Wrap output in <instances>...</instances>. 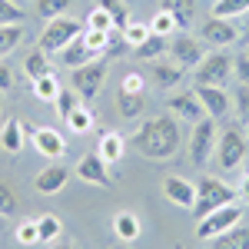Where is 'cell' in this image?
<instances>
[{
  "label": "cell",
  "instance_id": "30",
  "mask_svg": "<svg viewBox=\"0 0 249 249\" xmlns=\"http://www.w3.org/2000/svg\"><path fill=\"white\" fill-rule=\"evenodd\" d=\"M73 0H37V14L47 20H57V17H67Z\"/></svg>",
  "mask_w": 249,
  "mask_h": 249
},
{
  "label": "cell",
  "instance_id": "13",
  "mask_svg": "<svg viewBox=\"0 0 249 249\" xmlns=\"http://www.w3.org/2000/svg\"><path fill=\"white\" fill-rule=\"evenodd\" d=\"M193 93L199 96V103H203L206 116H213V120H219V116H226V113L232 110V107H230V93H226V87H196Z\"/></svg>",
  "mask_w": 249,
  "mask_h": 249
},
{
  "label": "cell",
  "instance_id": "27",
  "mask_svg": "<svg viewBox=\"0 0 249 249\" xmlns=\"http://www.w3.org/2000/svg\"><path fill=\"white\" fill-rule=\"evenodd\" d=\"M153 80L160 87H176L183 80V67L179 63H153Z\"/></svg>",
  "mask_w": 249,
  "mask_h": 249
},
{
  "label": "cell",
  "instance_id": "42",
  "mask_svg": "<svg viewBox=\"0 0 249 249\" xmlns=\"http://www.w3.org/2000/svg\"><path fill=\"white\" fill-rule=\"evenodd\" d=\"M232 103H236V116H239L243 123H249V87L239 83V90L232 93Z\"/></svg>",
  "mask_w": 249,
  "mask_h": 249
},
{
  "label": "cell",
  "instance_id": "3",
  "mask_svg": "<svg viewBox=\"0 0 249 249\" xmlns=\"http://www.w3.org/2000/svg\"><path fill=\"white\" fill-rule=\"evenodd\" d=\"M80 34H83V23L73 17H57L50 20L47 27H43V34H40V43L37 50H43V53H60L70 40H77Z\"/></svg>",
  "mask_w": 249,
  "mask_h": 249
},
{
  "label": "cell",
  "instance_id": "5",
  "mask_svg": "<svg viewBox=\"0 0 249 249\" xmlns=\"http://www.w3.org/2000/svg\"><path fill=\"white\" fill-rule=\"evenodd\" d=\"M246 156H249V143L239 130H223V133H219V140H216V163L226 173L239 170V163H243Z\"/></svg>",
  "mask_w": 249,
  "mask_h": 249
},
{
  "label": "cell",
  "instance_id": "48",
  "mask_svg": "<svg viewBox=\"0 0 249 249\" xmlns=\"http://www.w3.org/2000/svg\"><path fill=\"white\" fill-rule=\"evenodd\" d=\"M50 249H73V246H70V243H53Z\"/></svg>",
  "mask_w": 249,
  "mask_h": 249
},
{
  "label": "cell",
  "instance_id": "24",
  "mask_svg": "<svg viewBox=\"0 0 249 249\" xmlns=\"http://www.w3.org/2000/svg\"><path fill=\"white\" fill-rule=\"evenodd\" d=\"M23 70H27V77H30V80L53 73V67H50V57H47L43 50H34V53H27V60H23Z\"/></svg>",
  "mask_w": 249,
  "mask_h": 249
},
{
  "label": "cell",
  "instance_id": "28",
  "mask_svg": "<svg viewBox=\"0 0 249 249\" xmlns=\"http://www.w3.org/2000/svg\"><path fill=\"white\" fill-rule=\"evenodd\" d=\"M239 14H249V0H216L213 3V17H223V20H232Z\"/></svg>",
  "mask_w": 249,
  "mask_h": 249
},
{
  "label": "cell",
  "instance_id": "49",
  "mask_svg": "<svg viewBox=\"0 0 249 249\" xmlns=\"http://www.w3.org/2000/svg\"><path fill=\"white\" fill-rule=\"evenodd\" d=\"M243 40L249 43V20H246V27H243Z\"/></svg>",
  "mask_w": 249,
  "mask_h": 249
},
{
  "label": "cell",
  "instance_id": "11",
  "mask_svg": "<svg viewBox=\"0 0 249 249\" xmlns=\"http://www.w3.org/2000/svg\"><path fill=\"white\" fill-rule=\"evenodd\" d=\"M170 53H173V60L179 63V67H199L203 63V43L196 37H190V34H179V37H173V43H170Z\"/></svg>",
  "mask_w": 249,
  "mask_h": 249
},
{
  "label": "cell",
  "instance_id": "33",
  "mask_svg": "<svg viewBox=\"0 0 249 249\" xmlns=\"http://www.w3.org/2000/svg\"><path fill=\"white\" fill-rule=\"evenodd\" d=\"M27 20V10L14 3V0H0V27H7V23H23Z\"/></svg>",
  "mask_w": 249,
  "mask_h": 249
},
{
  "label": "cell",
  "instance_id": "2",
  "mask_svg": "<svg viewBox=\"0 0 249 249\" xmlns=\"http://www.w3.org/2000/svg\"><path fill=\"white\" fill-rule=\"evenodd\" d=\"M230 203H236V186L216 179V176H203V179L196 183V203H193L196 219L210 216V213L219 210V206H230Z\"/></svg>",
  "mask_w": 249,
  "mask_h": 249
},
{
  "label": "cell",
  "instance_id": "40",
  "mask_svg": "<svg viewBox=\"0 0 249 249\" xmlns=\"http://www.w3.org/2000/svg\"><path fill=\"white\" fill-rule=\"evenodd\" d=\"M87 27H93V30H113L116 23H113V17H110L103 7H93V10L87 14Z\"/></svg>",
  "mask_w": 249,
  "mask_h": 249
},
{
  "label": "cell",
  "instance_id": "51",
  "mask_svg": "<svg viewBox=\"0 0 249 249\" xmlns=\"http://www.w3.org/2000/svg\"><path fill=\"white\" fill-rule=\"evenodd\" d=\"M246 57H249V43H246Z\"/></svg>",
  "mask_w": 249,
  "mask_h": 249
},
{
  "label": "cell",
  "instance_id": "32",
  "mask_svg": "<svg viewBox=\"0 0 249 249\" xmlns=\"http://www.w3.org/2000/svg\"><path fill=\"white\" fill-rule=\"evenodd\" d=\"M60 232H63V226H60L57 216H40V219H37V236H40V243L60 239Z\"/></svg>",
  "mask_w": 249,
  "mask_h": 249
},
{
  "label": "cell",
  "instance_id": "38",
  "mask_svg": "<svg viewBox=\"0 0 249 249\" xmlns=\"http://www.w3.org/2000/svg\"><path fill=\"white\" fill-rule=\"evenodd\" d=\"M96 7H103V10H107V14L113 17V23H116V27H120V30H123V27L130 23V14H126V7H123L120 0H100Z\"/></svg>",
  "mask_w": 249,
  "mask_h": 249
},
{
  "label": "cell",
  "instance_id": "16",
  "mask_svg": "<svg viewBox=\"0 0 249 249\" xmlns=\"http://www.w3.org/2000/svg\"><path fill=\"white\" fill-rule=\"evenodd\" d=\"M166 107H170L173 113L193 120V123H199V120L206 116V110H203V103H199V96H196V93H176V96H170Z\"/></svg>",
  "mask_w": 249,
  "mask_h": 249
},
{
  "label": "cell",
  "instance_id": "26",
  "mask_svg": "<svg viewBox=\"0 0 249 249\" xmlns=\"http://www.w3.org/2000/svg\"><path fill=\"white\" fill-rule=\"evenodd\" d=\"M133 53L140 60H156L160 53H166V37H160V34H150V37L143 40L140 47H133Z\"/></svg>",
  "mask_w": 249,
  "mask_h": 249
},
{
  "label": "cell",
  "instance_id": "46",
  "mask_svg": "<svg viewBox=\"0 0 249 249\" xmlns=\"http://www.w3.org/2000/svg\"><path fill=\"white\" fill-rule=\"evenodd\" d=\"M232 70H236V77L243 80V87H249V57H246V53L236 60V67H232Z\"/></svg>",
  "mask_w": 249,
  "mask_h": 249
},
{
  "label": "cell",
  "instance_id": "19",
  "mask_svg": "<svg viewBox=\"0 0 249 249\" xmlns=\"http://www.w3.org/2000/svg\"><path fill=\"white\" fill-rule=\"evenodd\" d=\"M96 153L103 156L107 163H116V160H123V153H126V140H123L120 133H113V130H107V133L100 136Z\"/></svg>",
  "mask_w": 249,
  "mask_h": 249
},
{
  "label": "cell",
  "instance_id": "39",
  "mask_svg": "<svg viewBox=\"0 0 249 249\" xmlns=\"http://www.w3.org/2000/svg\"><path fill=\"white\" fill-rule=\"evenodd\" d=\"M116 103H120V113L126 116V120H133V116H140L143 96H136V93H120V96H116Z\"/></svg>",
  "mask_w": 249,
  "mask_h": 249
},
{
  "label": "cell",
  "instance_id": "8",
  "mask_svg": "<svg viewBox=\"0 0 249 249\" xmlns=\"http://www.w3.org/2000/svg\"><path fill=\"white\" fill-rule=\"evenodd\" d=\"M103 80H107V63L103 60H90L73 70V90L87 100H93L100 90H103Z\"/></svg>",
  "mask_w": 249,
  "mask_h": 249
},
{
  "label": "cell",
  "instance_id": "34",
  "mask_svg": "<svg viewBox=\"0 0 249 249\" xmlns=\"http://www.w3.org/2000/svg\"><path fill=\"white\" fill-rule=\"evenodd\" d=\"M14 239H17L20 246H34V243H40V236H37V219H20L17 230H14Z\"/></svg>",
  "mask_w": 249,
  "mask_h": 249
},
{
  "label": "cell",
  "instance_id": "18",
  "mask_svg": "<svg viewBox=\"0 0 249 249\" xmlns=\"http://www.w3.org/2000/svg\"><path fill=\"white\" fill-rule=\"evenodd\" d=\"M60 60H63V67L77 70V67H83V63H90L93 53H90V47L83 43V37H77V40H70V43L60 50Z\"/></svg>",
  "mask_w": 249,
  "mask_h": 249
},
{
  "label": "cell",
  "instance_id": "17",
  "mask_svg": "<svg viewBox=\"0 0 249 249\" xmlns=\"http://www.w3.org/2000/svg\"><path fill=\"white\" fill-rule=\"evenodd\" d=\"M23 136H27L23 123L10 116V120L0 126V146H3L7 153H20V150H23Z\"/></svg>",
  "mask_w": 249,
  "mask_h": 249
},
{
  "label": "cell",
  "instance_id": "41",
  "mask_svg": "<svg viewBox=\"0 0 249 249\" xmlns=\"http://www.w3.org/2000/svg\"><path fill=\"white\" fill-rule=\"evenodd\" d=\"M120 93H136V96H143V73H136V70L123 73V80H120Z\"/></svg>",
  "mask_w": 249,
  "mask_h": 249
},
{
  "label": "cell",
  "instance_id": "31",
  "mask_svg": "<svg viewBox=\"0 0 249 249\" xmlns=\"http://www.w3.org/2000/svg\"><path fill=\"white\" fill-rule=\"evenodd\" d=\"M67 126H70V133H87V130L93 126V113H90V107H77L73 113L67 116Z\"/></svg>",
  "mask_w": 249,
  "mask_h": 249
},
{
  "label": "cell",
  "instance_id": "12",
  "mask_svg": "<svg viewBox=\"0 0 249 249\" xmlns=\"http://www.w3.org/2000/svg\"><path fill=\"white\" fill-rule=\"evenodd\" d=\"M77 176L90 186H110V163L100 153H87L77 163Z\"/></svg>",
  "mask_w": 249,
  "mask_h": 249
},
{
  "label": "cell",
  "instance_id": "7",
  "mask_svg": "<svg viewBox=\"0 0 249 249\" xmlns=\"http://www.w3.org/2000/svg\"><path fill=\"white\" fill-rule=\"evenodd\" d=\"M236 60L230 53H206L203 63L196 67V87H226Z\"/></svg>",
  "mask_w": 249,
  "mask_h": 249
},
{
  "label": "cell",
  "instance_id": "25",
  "mask_svg": "<svg viewBox=\"0 0 249 249\" xmlns=\"http://www.w3.org/2000/svg\"><path fill=\"white\" fill-rule=\"evenodd\" d=\"M20 40H23V27H20V23L0 27V60L7 57V53H14V50L20 47Z\"/></svg>",
  "mask_w": 249,
  "mask_h": 249
},
{
  "label": "cell",
  "instance_id": "35",
  "mask_svg": "<svg viewBox=\"0 0 249 249\" xmlns=\"http://www.w3.org/2000/svg\"><path fill=\"white\" fill-rule=\"evenodd\" d=\"M150 30L160 34V37H170L173 30H179V23H176V17H173L170 10H160V14L150 20Z\"/></svg>",
  "mask_w": 249,
  "mask_h": 249
},
{
  "label": "cell",
  "instance_id": "4",
  "mask_svg": "<svg viewBox=\"0 0 249 249\" xmlns=\"http://www.w3.org/2000/svg\"><path fill=\"white\" fill-rule=\"evenodd\" d=\"M243 223V210L230 203V206H219V210H213L210 216H203L199 223H196V239H216V236H223L226 230L232 226H239Z\"/></svg>",
  "mask_w": 249,
  "mask_h": 249
},
{
  "label": "cell",
  "instance_id": "6",
  "mask_svg": "<svg viewBox=\"0 0 249 249\" xmlns=\"http://www.w3.org/2000/svg\"><path fill=\"white\" fill-rule=\"evenodd\" d=\"M216 140H219V130H216L213 116H203L199 123H193V136H190V160L193 163H210L213 153H216Z\"/></svg>",
  "mask_w": 249,
  "mask_h": 249
},
{
  "label": "cell",
  "instance_id": "9",
  "mask_svg": "<svg viewBox=\"0 0 249 249\" xmlns=\"http://www.w3.org/2000/svg\"><path fill=\"white\" fill-rule=\"evenodd\" d=\"M199 37H203V43H213V47H232L243 34H239V27H236L232 20L210 17L203 27H199Z\"/></svg>",
  "mask_w": 249,
  "mask_h": 249
},
{
  "label": "cell",
  "instance_id": "37",
  "mask_svg": "<svg viewBox=\"0 0 249 249\" xmlns=\"http://www.w3.org/2000/svg\"><path fill=\"white\" fill-rule=\"evenodd\" d=\"M77 96H80L77 90H60V93H57L53 107H57V113L63 116V120H67V116H70V113H73V110L80 107V103H77Z\"/></svg>",
  "mask_w": 249,
  "mask_h": 249
},
{
  "label": "cell",
  "instance_id": "10",
  "mask_svg": "<svg viewBox=\"0 0 249 249\" xmlns=\"http://www.w3.org/2000/svg\"><path fill=\"white\" fill-rule=\"evenodd\" d=\"M23 130L30 133L34 146H37V153H43L47 160H57V156L67 153V140H63V133H60V130H53V126H37V130L23 126Z\"/></svg>",
  "mask_w": 249,
  "mask_h": 249
},
{
  "label": "cell",
  "instance_id": "15",
  "mask_svg": "<svg viewBox=\"0 0 249 249\" xmlns=\"http://www.w3.org/2000/svg\"><path fill=\"white\" fill-rule=\"evenodd\" d=\"M67 179H70V170H67V166H60V163H53V166H47V170L37 173L34 186H37L40 196H57V193L67 186Z\"/></svg>",
  "mask_w": 249,
  "mask_h": 249
},
{
  "label": "cell",
  "instance_id": "47",
  "mask_svg": "<svg viewBox=\"0 0 249 249\" xmlns=\"http://www.w3.org/2000/svg\"><path fill=\"white\" fill-rule=\"evenodd\" d=\"M243 196L249 199V173H246V179H243Z\"/></svg>",
  "mask_w": 249,
  "mask_h": 249
},
{
  "label": "cell",
  "instance_id": "50",
  "mask_svg": "<svg viewBox=\"0 0 249 249\" xmlns=\"http://www.w3.org/2000/svg\"><path fill=\"white\" fill-rule=\"evenodd\" d=\"M113 249H130V246H113Z\"/></svg>",
  "mask_w": 249,
  "mask_h": 249
},
{
  "label": "cell",
  "instance_id": "45",
  "mask_svg": "<svg viewBox=\"0 0 249 249\" xmlns=\"http://www.w3.org/2000/svg\"><path fill=\"white\" fill-rule=\"evenodd\" d=\"M0 90H14V67L0 60Z\"/></svg>",
  "mask_w": 249,
  "mask_h": 249
},
{
  "label": "cell",
  "instance_id": "14",
  "mask_svg": "<svg viewBox=\"0 0 249 249\" xmlns=\"http://www.w3.org/2000/svg\"><path fill=\"white\" fill-rule=\"evenodd\" d=\"M163 196L176 203V206H183V210H193V203H196V186H193L190 179H183V176H166L163 179Z\"/></svg>",
  "mask_w": 249,
  "mask_h": 249
},
{
  "label": "cell",
  "instance_id": "1",
  "mask_svg": "<svg viewBox=\"0 0 249 249\" xmlns=\"http://www.w3.org/2000/svg\"><path fill=\"white\" fill-rule=\"evenodd\" d=\"M179 143H183V133H179L173 116H150L133 133V150L143 153L146 160H153V163L173 160L176 150H179Z\"/></svg>",
  "mask_w": 249,
  "mask_h": 249
},
{
  "label": "cell",
  "instance_id": "52",
  "mask_svg": "<svg viewBox=\"0 0 249 249\" xmlns=\"http://www.w3.org/2000/svg\"><path fill=\"white\" fill-rule=\"evenodd\" d=\"M14 3H20V0H14Z\"/></svg>",
  "mask_w": 249,
  "mask_h": 249
},
{
  "label": "cell",
  "instance_id": "20",
  "mask_svg": "<svg viewBox=\"0 0 249 249\" xmlns=\"http://www.w3.org/2000/svg\"><path fill=\"white\" fill-rule=\"evenodd\" d=\"M113 232H116L120 243H133L136 236H140V219H136V213H130V210L116 213L113 216Z\"/></svg>",
  "mask_w": 249,
  "mask_h": 249
},
{
  "label": "cell",
  "instance_id": "23",
  "mask_svg": "<svg viewBox=\"0 0 249 249\" xmlns=\"http://www.w3.org/2000/svg\"><path fill=\"white\" fill-rule=\"evenodd\" d=\"M60 90H63V87H60L57 73H47V77H37V80H34V96H37V100H43V103H53Z\"/></svg>",
  "mask_w": 249,
  "mask_h": 249
},
{
  "label": "cell",
  "instance_id": "43",
  "mask_svg": "<svg viewBox=\"0 0 249 249\" xmlns=\"http://www.w3.org/2000/svg\"><path fill=\"white\" fill-rule=\"evenodd\" d=\"M10 213H17V196H14V190L0 179V216H10Z\"/></svg>",
  "mask_w": 249,
  "mask_h": 249
},
{
  "label": "cell",
  "instance_id": "21",
  "mask_svg": "<svg viewBox=\"0 0 249 249\" xmlns=\"http://www.w3.org/2000/svg\"><path fill=\"white\" fill-rule=\"evenodd\" d=\"M160 10H170L179 27H190L196 20V0H160Z\"/></svg>",
  "mask_w": 249,
  "mask_h": 249
},
{
  "label": "cell",
  "instance_id": "22",
  "mask_svg": "<svg viewBox=\"0 0 249 249\" xmlns=\"http://www.w3.org/2000/svg\"><path fill=\"white\" fill-rule=\"evenodd\" d=\"M213 249H249V226H232L223 236L210 239Z\"/></svg>",
  "mask_w": 249,
  "mask_h": 249
},
{
  "label": "cell",
  "instance_id": "44",
  "mask_svg": "<svg viewBox=\"0 0 249 249\" xmlns=\"http://www.w3.org/2000/svg\"><path fill=\"white\" fill-rule=\"evenodd\" d=\"M126 47H130V43L123 40V34H113V30H110V43H107V53H110V57H123V50H126Z\"/></svg>",
  "mask_w": 249,
  "mask_h": 249
},
{
  "label": "cell",
  "instance_id": "36",
  "mask_svg": "<svg viewBox=\"0 0 249 249\" xmlns=\"http://www.w3.org/2000/svg\"><path fill=\"white\" fill-rule=\"evenodd\" d=\"M120 34H123V40H126L130 47H140V43L150 37L153 30H150V23H126V27L120 30Z\"/></svg>",
  "mask_w": 249,
  "mask_h": 249
},
{
  "label": "cell",
  "instance_id": "29",
  "mask_svg": "<svg viewBox=\"0 0 249 249\" xmlns=\"http://www.w3.org/2000/svg\"><path fill=\"white\" fill-rule=\"evenodd\" d=\"M83 43L90 47V53H107V43H110V30H93V27H83Z\"/></svg>",
  "mask_w": 249,
  "mask_h": 249
}]
</instances>
